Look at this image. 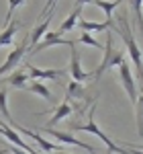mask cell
<instances>
[{
    "label": "cell",
    "mask_w": 143,
    "mask_h": 154,
    "mask_svg": "<svg viewBox=\"0 0 143 154\" xmlns=\"http://www.w3.org/2000/svg\"><path fill=\"white\" fill-rule=\"evenodd\" d=\"M94 109H96V103H94V107L90 109V113H88V121H86V123H76V121H72L70 125H68V130H70V131H88V134H94L96 138H100L102 142L107 144V150H108V152L129 154L125 148H123V146H119L117 142H112L107 134L98 128V123H96V119H94Z\"/></svg>",
    "instance_id": "obj_1"
},
{
    "label": "cell",
    "mask_w": 143,
    "mask_h": 154,
    "mask_svg": "<svg viewBox=\"0 0 143 154\" xmlns=\"http://www.w3.org/2000/svg\"><path fill=\"white\" fill-rule=\"evenodd\" d=\"M119 33L123 35V41H125V45L129 49L133 66L137 68V78L143 84V54H141V49H139V45H137V41H135V37H133V31H131V27H129L125 17L119 19Z\"/></svg>",
    "instance_id": "obj_2"
},
{
    "label": "cell",
    "mask_w": 143,
    "mask_h": 154,
    "mask_svg": "<svg viewBox=\"0 0 143 154\" xmlns=\"http://www.w3.org/2000/svg\"><path fill=\"white\" fill-rule=\"evenodd\" d=\"M123 62H125V54H123L121 49L115 48L112 35L108 33V35H107V45H104V51H102V62H100V66H98L96 72H94V80L102 78L104 72L112 70V68H119Z\"/></svg>",
    "instance_id": "obj_3"
},
{
    "label": "cell",
    "mask_w": 143,
    "mask_h": 154,
    "mask_svg": "<svg viewBox=\"0 0 143 154\" xmlns=\"http://www.w3.org/2000/svg\"><path fill=\"white\" fill-rule=\"evenodd\" d=\"M29 45H31V37L27 35L21 43H16V45L8 51V56H6V60H4V64L0 66V76L8 74L14 66H19V64H21V60L25 58V54H27V51H31V49H29Z\"/></svg>",
    "instance_id": "obj_4"
},
{
    "label": "cell",
    "mask_w": 143,
    "mask_h": 154,
    "mask_svg": "<svg viewBox=\"0 0 143 154\" xmlns=\"http://www.w3.org/2000/svg\"><path fill=\"white\" fill-rule=\"evenodd\" d=\"M53 8H55V4L49 8V2L45 4V8L41 11L39 14V21L35 23V27L31 29V45H39L41 43V39L49 33V23H51V17H53Z\"/></svg>",
    "instance_id": "obj_5"
},
{
    "label": "cell",
    "mask_w": 143,
    "mask_h": 154,
    "mask_svg": "<svg viewBox=\"0 0 143 154\" xmlns=\"http://www.w3.org/2000/svg\"><path fill=\"white\" fill-rule=\"evenodd\" d=\"M119 78H121V84H123L127 97H129V101H131L133 105H137L139 93H137V84H135V78H133L131 68H129V62H127V60L119 66Z\"/></svg>",
    "instance_id": "obj_6"
},
{
    "label": "cell",
    "mask_w": 143,
    "mask_h": 154,
    "mask_svg": "<svg viewBox=\"0 0 143 154\" xmlns=\"http://www.w3.org/2000/svg\"><path fill=\"white\" fill-rule=\"evenodd\" d=\"M10 125L14 128V130H19L21 134L29 136L31 140H35L37 146H39L41 150H45V152H51V154H53V152H61V144H53V142H49V140H45V138H43V136H41L39 131H31L29 128H23V125H19L16 121H12Z\"/></svg>",
    "instance_id": "obj_7"
},
{
    "label": "cell",
    "mask_w": 143,
    "mask_h": 154,
    "mask_svg": "<svg viewBox=\"0 0 143 154\" xmlns=\"http://www.w3.org/2000/svg\"><path fill=\"white\" fill-rule=\"evenodd\" d=\"M43 131L47 134V136H51V138H55L57 142H61V144H70V146H78V148H84L88 154H96V148H92L90 144H86V142H82V140H78L72 131H57V130H45L43 128Z\"/></svg>",
    "instance_id": "obj_8"
},
{
    "label": "cell",
    "mask_w": 143,
    "mask_h": 154,
    "mask_svg": "<svg viewBox=\"0 0 143 154\" xmlns=\"http://www.w3.org/2000/svg\"><path fill=\"white\" fill-rule=\"evenodd\" d=\"M86 4H88L86 0L74 2V8H72L70 17H68L66 21H61L60 29H57V33H60V35H63V33H70V31H74V29H78V23H80V17H82V11H84V6H86Z\"/></svg>",
    "instance_id": "obj_9"
},
{
    "label": "cell",
    "mask_w": 143,
    "mask_h": 154,
    "mask_svg": "<svg viewBox=\"0 0 143 154\" xmlns=\"http://www.w3.org/2000/svg\"><path fill=\"white\" fill-rule=\"evenodd\" d=\"M72 56H70V74H72V80L74 82H84V80H88L90 76H94V72H84L82 70V62H80V54H78V49L76 45H72Z\"/></svg>",
    "instance_id": "obj_10"
},
{
    "label": "cell",
    "mask_w": 143,
    "mask_h": 154,
    "mask_svg": "<svg viewBox=\"0 0 143 154\" xmlns=\"http://www.w3.org/2000/svg\"><path fill=\"white\" fill-rule=\"evenodd\" d=\"M66 68H57V70H43V68H37L33 64H27V74H29V78L31 80H37V82H41V80H57L61 78L63 74H66Z\"/></svg>",
    "instance_id": "obj_11"
},
{
    "label": "cell",
    "mask_w": 143,
    "mask_h": 154,
    "mask_svg": "<svg viewBox=\"0 0 143 154\" xmlns=\"http://www.w3.org/2000/svg\"><path fill=\"white\" fill-rule=\"evenodd\" d=\"M55 45H76V41H72V39H63V37L57 33V31H49L47 35L41 39V43L37 45V48L31 49V54H39V51H43V49L47 48H55Z\"/></svg>",
    "instance_id": "obj_12"
},
{
    "label": "cell",
    "mask_w": 143,
    "mask_h": 154,
    "mask_svg": "<svg viewBox=\"0 0 143 154\" xmlns=\"http://www.w3.org/2000/svg\"><path fill=\"white\" fill-rule=\"evenodd\" d=\"M74 109H76V107L70 103V97H66V99L61 101L60 105L53 109V117L49 119V121L45 123V125H43V128H45V130H53V125H55V123H60L61 119L70 117L72 113H74Z\"/></svg>",
    "instance_id": "obj_13"
},
{
    "label": "cell",
    "mask_w": 143,
    "mask_h": 154,
    "mask_svg": "<svg viewBox=\"0 0 143 154\" xmlns=\"http://www.w3.org/2000/svg\"><path fill=\"white\" fill-rule=\"evenodd\" d=\"M0 136H2V138H6V140H8L10 144H14V146H19V148L27 150L29 154H39V152H35V150H33V148H31L29 144H25V140H23V138H21V136H19V134H16L14 130L6 128V125H4L2 121H0Z\"/></svg>",
    "instance_id": "obj_14"
},
{
    "label": "cell",
    "mask_w": 143,
    "mask_h": 154,
    "mask_svg": "<svg viewBox=\"0 0 143 154\" xmlns=\"http://www.w3.org/2000/svg\"><path fill=\"white\" fill-rule=\"evenodd\" d=\"M19 27H21L19 21H12V23H8L0 31V48H6V45L14 48V35L19 33Z\"/></svg>",
    "instance_id": "obj_15"
},
{
    "label": "cell",
    "mask_w": 143,
    "mask_h": 154,
    "mask_svg": "<svg viewBox=\"0 0 143 154\" xmlns=\"http://www.w3.org/2000/svg\"><path fill=\"white\" fill-rule=\"evenodd\" d=\"M2 82H6L12 88H27L29 82H31V78H29V74L25 70H16V72H12L8 78H4Z\"/></svg>",
    "instance_id": "obj_16"
},
{
    "label": "cell",
    "mask_w": 143,
    "mask_h": 154,
    "mask_svg": "<svg viewBox=\"0 0 143 154\" xmlns=\"http://www.w3.org/2000/svg\"><path fill=\"white\" fill-rule=\"evenodd\" d=\"M78 27L82 29V33H102L108 27H112V21H104V23H92V21H84L80 19Z\"/></svg>",
    "instance_id": "obj_17"
},
{
    "label": "cell",
    "mask_w": 143,
    "mask_h": 154,
    "mask_svg": "<svg viewBox=\"0 0 143 154\" xmlns=\"http://www.w3.org/2000/svg\"><path fill=\"white\" fill-rule=\"evenodd\" d=\"M27 91H31V93H35V95H39V97H43L45 101H53V95H51V91H49L47 86L43 82H37V80H31L29 82V86H27Z\"/></svg>",
    "instance_id": "obj_18"
},
{
    "label": "cell",
    "mask_w": 143,
    "mask_h": 154,
    "mask_svg": "<svg viewBox=\"0 0 143 154\" xmlns=\"http://www.w3.org/2000/svg\"><path fill=\"white\" fill-rule=\"evenodd\" d=\"M90 4H94V6H98L100 11H104V14L108 17V21H110L112 12L117 11V6H121V2H119V0H115V2H107V0H92Z\"/></svg>",
    "instance_id": "obj_19"
},
{
    "label": "cell",
    "mask_w": 143,
    "mask_h": 154,
    "mask_svg": "<svg viewBox=\"0 0 143 154\" xmlns=\"http://www.w3.org/2000/svg\"><path fill=\"white\" fill-rule=\"evenodd\" d=\"M0 115L6 119L8 123L14 121V119L10 117V113H8V91H6V88H0Z\"/></svg>",
    "instance_id": "obj_20"
},
{
    "label": "cell",
    "mask_w": 143,
    "mask_h": 154,
    "mask_svg": "<svg viewBox=\"0 0 143 154\" xmlns=\"http://www.w3.org/2000/svg\"><path fill=\"white\" fill-rule=\"evenodd\" d=\"M135 119H137V134L143 138V91L139 93L137 105H135Z\"/></svg>",
    "instance_id": "obj_21"
},
{
    "label": "cell",
    "mask_w": 143,
    "mask_h": 154,
    "mask_svg": "<svg viewBox=\"0 0 143 154\" xmlns=\"http://www.w3.org/2000/svg\"><path fill=\"white\" fill-rule=\"evenodd\" d=\"M68 97H70V99H84V97H86V91L80 86V82H74V80H72V82L68 84Z\"/></svg>",
    "instance_id": "obj_22"
},
{
    "label": "cell",
    "mask_w": 143,
    "mask_h": 154,
    "mask_svg": "<svg viewBox=\"0 0 143 154\" xmlns=\"http://www.w3.org/2000/svg\"><path fill=\"white\" fill-rule=\"evenodd\" d=\"M80 43H84V45H90V48H96V49H102V51H104V45H102L100 41H96V39L90 35V33H82V35H80Z\"/></svg>",
    "instance_id": "obj_23"
},
{
    "label": "cell",
    "mask_w": 143,
    "mask_h": 154,
    "mask_svg": "<svg viewBox=\"0 0 143 154\" xmlns=\"http://www.w3.org/2000/svg\"><path fill=\"white\" fill-rule=\"evenodd\" d=\"M8 150H10L12 154H29V152H27V150H23V148H19V146H10Z\"/></svg>",
    "instance_id": "obj_24"
},
{
    "label": "cell",
    "mask_w": 143,
    "mask_h": 154,
    "mask_svg": "<svg viewBox=\"0 0 143 154\" xmlns=\"http://www.w3.org/2000/svg\"><path fill=\"white\" fill-rule=\"evenodd\" d=\"M125 148H137V150H143V144H125Z\"/></svg>",
    "instance_id": "obj_25"
},
{
    "label": "cell",
    "mask_w": 143,
    "mask_h": 154,
    "mask_svg": "<svg viewBox=\"0 0 143 154\" xmlns=\"http://www.w3.org/2000/svg\"><path fill=\"white\" fill-rule=\"evenodd\" d=\"M0 154H10V150H8V148H2V150H0Z\"/></svg>",
    "instance_id": "obj_26"
},
{
    "label": "cell",
    "mask_w": 143,
    "mask_h": 154,
    "mask_svg": "<svg viewBox=\"0 0 143 154\" xmlns=\"http://www.w3.org/2000/svg\"><path fill=\"white\" fill-rule=\"evenodd\" d=\"M53 154H68V152H63V150H61V152H53Z\"/></svg>",
    "instance_id": "obj_27"
}]
</instances>
